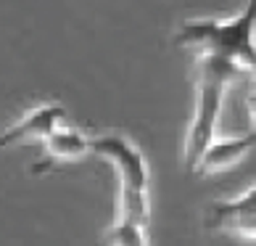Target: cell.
<instances>
[{
  "mask_svg": "<svg viewBox=\"0 0 256 246\" xmlns=\"http://www.w3.org/2000/svg\"><path fill=\"white\" fill-rule=\"evenodd\" d=\"M196 69H198L196 111H193L190 127H188L185 151H182V159H185L188 169H196L204 148L214 140L216 119H220L222 103H224V90L230 88L238 77H246V74H248L240 64L227 61V59H222V56H214V53H206V51L198 53Z\"/></svg>",
  "mask_w": 256,
  "mask_h": 246,
  "instance_id": "6da1fadb",
  "label": "cell"
},
{
  "mask_svg": "<svg viewBox=\"0 0 256 246\" xmlns=\"http://www.w3.org/2000/svg\"><path fill=\"white\" fill-rule=\"evenodd\" d=\"M180 48L214 53L240 64L246 72L256 61V0L232 19H188L174 35Z\"/></svg>",
  "mask_w": 256,
  "mask_h": 246,
  "instance_id": "7a4b0ae2",
  "label": "cell"
},
{
  "mask_svg": "<svg viewBox=\"0 0 256 246\" xmlns=\"http://www.w3.org/2000/svg\"><path fill=\"white\" fill-rule=\"evenodd\" d=\"M90 151H96L98 156L108 159V162L119 169V177L124 185L148 188V162L132 140L122 138V135L90 138Z\"/></svg>",
  "mask_w": 256,
  "mask_h": 246,
  "instance_id": "3957f363",
  "label": "cell"
},
{
  "mask_svg": "<svg viewBox=\"0 0 256 246\" xmlns=\"http://www.w3.org/2000/svg\"><path fill=\"white\" fill-rule=\"evenodd\" d=\"M66 111L58 103H42V106L32 109L24 119L0 132V148H11L16 143H30V140H45L50 132L64 125Z\"/></svg>",
  "mask_w": 256,
  "mask_h": 246,
  "instance_id": "277c9868",
  "label": "cell"
},
{
  "mask_svg": "<svg viewBox=\"0 0 256 246\" xmlns=\"http://www.w3.org/2000/svg\"><path fill=\"white\" fill-rule=\"evenodd\" d=\"M254 148H256V132L238 135V138H214L204 148V154L198 159L193 172L214 175V172H222V169H230L238 162H243Z\"/></svg>",
  "mask_w": 256,
  "mask_h": 246,
  "instance_id": "5b68a950",
  "label": "cell"
},
{
  "mask_svg": "<svg viewBox=\"0 0 256 246\" xmlns=\"http://www.w3.org/2000/svg\"><path fill=\"white\" fill-rule=\"evenodd\" d=\"M45 151H48L50 159H58V162L80 159L90 151V138L82 135V132L74 130V127L58 125L48 138H45Z\"/></svg>",
  "mask_w": 256,
  "mask_h": 246,
  "instance_id": "8992f818",
  "label": "cell"
},
{
  "mask_svg": "<svg viewBox=\"0 0 256 246\" xmlns=\"http://www.w3.org/2000/svg\"><path fill=\"white\" fill-rule=\"evenodd\" d=\"M256 212V185L248 188L243 196L232 198V201H220L208 209V225L212 228H230L238 217Z\"/></svg>",
  "mask_w": 256,
  "mask_h": 246,
  "instance_id": "52a82bcc",
  "label": "cell"
},
{
  "mask_svg": "<svg viewBox=\"0 0 256 246\" xmlns=\"http://www.w3.org/2000/svg\"><path fill=\"white\" fill-rule=\"evenodd\" d=\"M122 217L135 220L140 225L148 222V188L122 183Z\"/></svg>",
  "mask_w": 256,
  "mask_h": 246,
  "instance_id": "ba28073f",
  "label": "cell"
},
{
  "mask_svg": "<svg viewBox=\"0 0 256 246\" xmlns=\"http://www.w3.org/2000/svg\"><path fill=\"white\" fill-rule=\"evenodd\" d=\"M106 238H108L111 243H116V246H143V243L148 241V235H146V225L122 217V220L108 230Z\"/></svg>",
  "mask_w": 256,
  "mask_h": 246,
  "instance_id": "9c48e42d",
  "label": "cell"
},
{
  "mask_svg": "<svg viewBox=\"0 0 256 246\" xmlns=\"http://www.w3.org/2000/svg\"><path fill=\"white\" fill-rule=\"evenodd\" d=\"M230 228H232L235 233L246 235V238H256V212H248V214L238 217V220H235Z\"/></svg>",
  "mask_w": 256,
  "mask_h": 246,
  "instance_id": "30bf717a",
  "label": "cell"
},
{
  "mask_svg": "<svg viewBox=\"0 0 256 246\" xmlns=\"http://www.w3.org/2000/svg\"><path fill=\"white\" fill-rule=\"evenodd\" d=\"M248 114H251L254 125H256V90H251V96H248Z\"/></svg>",
  "mask_w": 256,
  "mask_h": 246,
  "instance_id": "8fae6325",
  "label": "cell"
},
{
  "mask_svg": "<svg viewBox=\"0 0 256 246\" xmlns=\"http://www.w3.org/2000/svg\"><path fill=\"white\" fill-rule=\"evenodd\" d=\"M248 74H251V77H254V80H256V61H254V64H251V69H248Z\"/></svg>",
  "mask_w": 256,
  "mask_h": 246,
  "instance_id": "7c38bea8",
  "label": "cell"
}]
</instances>
